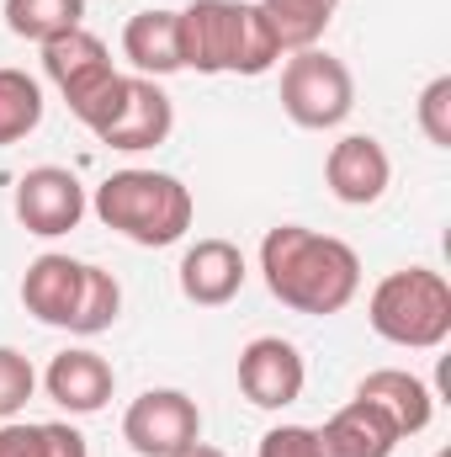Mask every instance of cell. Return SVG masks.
<instances>
[{
    "label": "cell",
    "mask_w": 451,
    "mask_h": 457,
    "mask_svg": "<svg viewBox=\"0 0 451 457\" xmlns=\"http://www.w3.org/2000/svg\"><path fill=\"white\" fill-rule=\"evenodd\" d=\"M181 70L197 75H266L282 64V43L255 0H192L176 11Z\"/></svg>",
    "instance_id": "7a4b0ae2"
},
{
    "label": "cell",
    "mask_w": 451,
    "mask_h": 457,
    "mask_svg": "<svg viewBox=\"0 0 451 457\" xmlns=\"http://www.w3.org/2000/svg\"><path fill=\"white\" fill-rule=\"evenodd\" d=\"M86 208H91L86 203V187L64 165H37V170H27L16 181V219H21L27 234H37V239H59V234L80 228Z\"/></svg>",
    "instance_id": "ba28073f"
},
{
    "label": "cell",
    "mask_w": 451,
    "mask_h": 457,
    "mask_svg": "<svg viewBox=\"0 0 451 457\" xmlns=\"http://www.w3.org/2000/svg\"><path fill=\"white\" fill-rule=\"evenodd\" d=\"M80 271H86V261H75V255H59V250L37 255L21 271V309L37 325L70 330V314H75V298H80Z\"/></svg>",
    "instance_id": "5bb4252c"
},
{
    "label": "cell",
    "mask_w": 451,
    "mask_h": 457,
    "mask_svg": "<svg viewBox=\"0 0 451 457\" xmlns=\"http://www.w3.org/2000/svg\"><path fill=\"white\" fill-rule=\"evenodd\" d=\"M356 107V80L345 70V59L324 48H298L282 64V112L308 133L340 128Z\"/></svg>",
    "instance_id": "8992f818"
},
{
    "label": "cell",
    "mask_w": 451,
    "mask_h": 457,
    "mask_svg": "<svg viewBox=\"0 0 451 457\" xmlns=\"http://www.w3.org/2000/svg\"><path fill=\"white\" fill-rule=\"evenodd\" d=\"M176 128V102L165 96L160 80H144V75H127V96L117 117L96 133L107 149H122V154H138V149H160Z\"/></svg>",
    "instance_id": "8fae6325"
},
{
    "label": "cell",
    "mask_w": 451,
    "mask_h": 457,
    "mask_svg": "<svg viewBox=\"0 0 451 457\" xmlns=\"http://www.w3.org/2000/svg\"><path fill=\"white\" fill-rule=\"evenodd\" d=\"M43 394H48L59 410H70V415H96V410H107V399L117 394V372L102 351L70 345V351H59V356L48 361Z\"/></svg>",
    "instance_id": "7c38bea8"
},
{
    "label": "cell",
    "mask_w": 451,
    "mask_h": 457,
    "mask_svg": "<svg viewBox=\"0 0 451 457\" xmlns=\"http://www.w3.org/2000/svg\"><path fill=\"white\" fill-rule=\"evenodd\" d=\"M181 293H186V303H197V309H224L239 298V287H244V277H250V266H244V250L234 245V239H197L186 255H181Z\"/></svg>",
    "instance_id": "4fadbf2b"
},
{
    "label": "cell",
    "mask_w": 451,
    "mask_h": 457,
    "mask_svg": "<svg viewBox=\"0 0 451 457\" xmlns=\"http://www.w3.org/2000/svg\"><path fill=\"white\" fill-rule=\"evenodd\" d=\"M43 457H91V447L70 420H43Z\"/></svg>",
    "instance_id": "484cf974"
},
{
    "label": "cell",
    "mask_w": 451,
    "mask_h": 457,
    "mask_svg": "<svg viewBox=\"0 0 451 457\" xmlns=\"http://www.w3.org/2000/svg\"><path fill=\"white\" fill-rule=\"evenodd\" d=\"M404 436L393 426L388 410H377L372 399H350L345 410H335L324 426H319V447L324 457H393Z\"/></svg>",
    "instance_id": "9a60e30c"
},
{
    "label": "cell",
    "mask_w": 451,
    "mask_h": 457,
    "mask_svg": "<svg viewBox=\"0 0 451 457\" xmlns=\"http://www.w3.org/2000/svg\"><path fill=\"white\" fill-rule=\"evenodd\" d=\"M356 399H372L377 410H388L393 426H398V436H420V431L436 420V394H430V383L414 378V372H404V367H377V372H366V378L356 383Z\"/></svg>",
    "instance_id": "e0dca14e"
},
{
    "label": "cell",
    "mask_w": 451,
    "mask_h": 457,
    "mask_svg": "<svg viewBox=\"0 0 451 457\" xmlns=\"http://www.w3.org/2000/svg\"><path fill=\"white\" fill-rule=\"evenodd\" d=\"M260 277L271 298L292 314H340L361 293V255L308 224H276L260 239Z\"/></svg>",
    "instance_id": "6da1fadb"
},
{
    "label": "cell",
    "mask_w": 451,
    "mask_h": 457,
    "mask_svg": "<svg viewBox=\"0 0 451 457\" xmlns=\"http://www.w3.org/2000/svg\"><path fill=\"white\" fill-rule=\"evenodd\" d=\"M37 394V372L16 345H0V420H16Z\"/></svg>",
    "instance_id": "7402d4cb"
},
{
    "label": "cell",
    "mask_w": 451,
    "mask_h": 457,
    "mask_svg": "<svg viewBox=\"0 0 451 457\" xmlns=\"http://www.w3.org/2000/svg\"><path fill=\"white\" fill-rule=\"evenodd\" d=\"M0 16H5V27L16 37H27V43L43 48V43L64 37V32L86 27V0H5Z\"/></svg>",
    "instance_id": "d6986e66"
},
{
    "label": "cell",
    "mask_w": 451,
    "mask_h": 457,
    "mask_svg": "<svg viewBox=\"0 0 451 457\" xmlns=\"http://www.w3.org/2000/svg\"><path fill=\"white\" fill-rule=\"evenodd\" d=\"M255 457H324L319 426H271L260 436V453Z\"/></svg>",
    "instance_id": "cb8c5ba5"
},
{
    "label": "cell",
    "mask_w": 451,
    "mask_h": 457,
    "mask_svg": "<svg viewBox=\"0 0 451 457\" xmlns=\"http://www.w3.org/2000/svg\"><path fill=\"white\" fill-rule=\"evenodd\" d=\"M0 457H43V426L0 420Z\"/></svg>",
    "instance_id": "d4e9b609"
},
{
    "label": "cell",
    "mask_w": 451,
    "mask_h": 457,
    "mask_svg": "<svg viewBox=\"0 0 451 457\" xmlns=\"http://www.w3.org/2000/svg\"><path fill=\"white\" fill-rule=\"evenodd\" d=\"M366 320L388 345L436 351L451 336V282L430 266L388 271L366 298Z\"/></svg>",
    "instance_id": "277c9868"
},
{
    "label": "cell",
    "mask_w": 451,
    "mask_h": 457,
    "mask_svg": "<svg viewBox=\"0 0 451 457\" xmlns=\"http://www.w3.org/2000/svg\"><path fill=\"white\" fill-rule=\"evenodd\" d=\"M255 5L276 32L282 59L298 54V48H319V37L330 32V21L340 11V0H255Z\"/></svg>",
    "instance_id": "ac0fdd59"
},
{
    "label": "cell",
    "mask_w": 451,
    "mask_h": 457,
    "mask_svg": "<svg viewBox=\"0 0 451 457\" xmlns=\"http://www.w3.org/2000/svg\"><path fill=\"white\" fill-rule=\"evenodd\" d=\"M117 314H122V287H117V277L107 266H91L86 261V271H80V298H75V314H70V336H102V330H112Z\"/></svg>",
    "instance_id": "ffe728a7"
},
{
    "label": "cell",
    "mask_w": 451,
    "mask_h": 457,
    "mask_svg": "<svg viewBox=\"0 0 451 457\" xmlns=\"http://www.w3.org/2000/svg\"><path fill=\"white\" fill-rule=\"evenodd\" d=\"M122 59H127L144 80L176 75V70H181V27H176V11H165V5L133 11L127 27H122Z\"/></svg>",
    "instance_id": "2e32d148"
},
{
    "label": "cell",
    "mask_w": 451,
    "mask_h": 457,
    "mask_svg": "<svg viewBox=\"0 0 451 457\" xmlns=\"http://www.w3.org/2000/svg\"><path fill=\"white\" fill-rule=\"evenodd\" d=\"M202 436V410L181 388H144L122 415V442L138 457H176Z\"/></svg>",
    "instance_id": "52a82bcc"
},
{
    "label": "cell",
    "mask_w": 451,
    "mask_h": 457,
    "mask_svg": "<svg viewBox=\"0 0 451 457\" xmlns=\"http://www.w3.org/2000/svg\"><path fill=\"white\" fill-rule=\"evenodd\" d=\"M91 208H96V219L107 228H117L122 239H133L144 250H160V245L186 239V228L197 219L192 187H181L165 170H112L96 187Z\"/></svg>",
    "instance_id": "3957f363"
},
{
    "label": "cell",
    "mask_w": 451,
    "mask_h": 457,
    "mask_svg": "<svg viewBox=\"0 0 451 457\" xmlns=\"http://www.w3.org/2000/svg\"><path fill=\"white\" fill-rule=\"evenodd\" d=\"M441 457H447V453H441Z\"/></svg>",
    "instance_id": "83f0119b"
},
{
    "label": "cell",
    "mask_w": 451,
    "mask_h": 457,
    "mask_svg": "<svg viewBox=\"0 0 451 457\" xmlns=\"http://www.w3.org/2000/svg\"><path fill=\"white\" fill-rule=\"evenodd\" d=\"M420 133L436 144V149H451V75H436L425 91H420Z\"/></svg>",
    "instance_id": "603a6c76"
},
{
    "label": "cell",
    "mask_w": 451,
    "mask_h": 457,
    "mask_svg": "<svg viewBox=\"0 0 451 457\" xmlns=\"http://www.w3.org/2000/svg\"><path fill=\"white\" fill-rule=\"evenodd\" d=\"M176 457H228V453H218V447H208V442H202V436H197V442H192V447H181V453Z\"/></svg>",
    "instance_id": "4316f807"
},
{
    "label": "cell",
    "mask_w": 451,
    "mask_h": 457,
    "mask_svg": "<svg viewBox=\"0 0 451 457\" xmlns=\"http://www.w3.org/2000/svg\"><path fill=\"white\" fill-rule=\"evenodd\" d=\"M388 181H393V160H388L382 138L345 133L340 144H330V154H324V187L335 192V203L372 208V203H382Z\"/></svg>",
    "instance_id": "30bf717a"
},
{
    "label": "cell",
    "mask_w": 451,
    "mask_h": 457,
    "mask_svg": "<svg viewBox=\"0 0 451 457\" xmlns=\"http://www.w3.org/2000/svg\"><path fill=\"white\" fill-rule=\"evenodd\" d=\"M43 70H48V80L59 86L64 107L80 117L91 133H102L117 117L122 96H127V75L112 64L107 43H102L96 32H86V27H75V32L43 43Z\"/></svg>",
    "instance_id": "5b68a950"
},
{
    "label": "cell",
    "mask_w": 451,
    "mask_h": 457,
    "mask_svg": "<svg viewBox=\"0 0 451 457\" xmlns=\"http://www.w3.org/2000/svg\"><path fill=\"white\" fill-rule=\"evenodd\" d=\"M303 383H308V361H303V351L292 341L255 336L239 351V394L255 410H287V404H298Z\"/></svg>",
    "instance_id": "9c48e42d"
},
{
    "label": "cell",
    "mask_w": 451,
    "mask_h": 457,
    "mask_svg": "<svg viewBox=\"0 0 451 457\" xmlns=\"http://www.w3.org/2000/svg\"><path fill=\"white\" fill-rule=\"evenodd\" d=\"M43 122V86L27 70H0V149L21 144Z\"/></svg>",
    "instance_id": "44dd1931"
}]
</instances>
